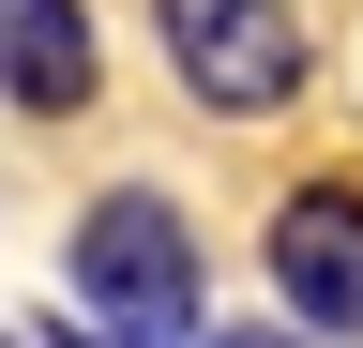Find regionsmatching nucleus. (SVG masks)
Instances as JSON below:
<instances>
[{"mask_svg":"<svg viewBox=\"0 0 363 348\" xmlns=\"http://www.w3.org/2000/svg\"><path fill=\"white\" fill-rule=\"evenodd\" d=\"M61 288H76V318H106L121 348H182V333H212V318H197L212 273H197V228H182L167 182H106V197H91L76 242H61Z\"/></svg>","mask_w":363,"mask_h":348,"instance_id":"1","label":"nucleus"},{"mask_svg":"<svg viewBox=\"0 0 363 348\" xmlns=\"http://www.w3.org/2000/svg\"><path fill=\"white\" fill-rule=\"evenodd\" d=\"M152 30H167V76L212 121H272V106H303V76H318L303 0H152Z\"/></svg>","mask_w":363,"mask_h":348,"instance_id":"2","label":"nucleus"},{"mask_svg":"<svg viewBox=\"0 0 363 348\" xmlns=\"http://www.w3.org/2000/svg\"><path fill=\"white\" fill-rule=\"evenodd\" d=\"M257 257H272V303L318 348H363V182H288Z\"/></svg>","mask_w":363,"mask_h":348,"instance_id":"3","label":"nucleus"},{"mask_svg":"<svg viewBox=\"0 0 363 348\" xmlns=\"http://www.w3.org/2000/svg\"><path fill=\"white\" fill-rule=\"evenodd\" d=\"M106 91V46H91V0H0V106L76 121Z\"/></svg>","mask_w":363,"mask_h":348,"instance_id":"4","label":"nucleus"},{"mask_svg":"<svg viewBox=\"0 0 363 348\" xmlns=\"http://www.w3.org/2000/svg\"><path fill=\"white\" fill-rule=\"evenodd\" d=\"M0 348H16V333H0Z\"/></svg>","mask_w":363,"mask_h":348,"instance_id":"5","label":"nucleus"}]
</instances>
